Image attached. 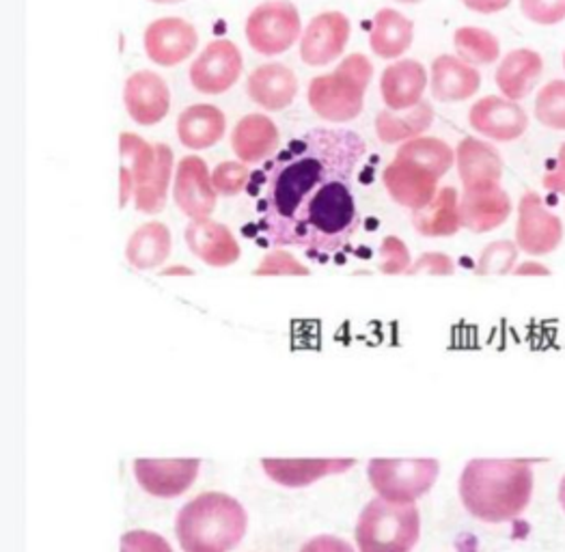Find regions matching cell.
<instances>
[{
  "instance_id": "obj_1",
  "label": "cell",
  "mask_w": 565,
  "mask_h": 552,
  "mask_svg": "<svg viewBox=\"0 0 565 552\" xmlns=\"http://www.w3.org/2000/svg\"><path fill=\"white\" fill-rule=\"evenodd\" d=\"M365 140L345 128H316L291 140L246 190L255 199L257 230L273 246H296L329 262L361 225L354 173Z\"/></svg>"
},
{
  "instance_id": "obj_2",
  "label": "cell",
  "mask_w": 565,
  "mask_h": 552,
  "mask_svg": "<svg viewBox=\"0 0 565 552\" xmlns=\"http://www.w3.org/2000/svg\"><path fill=\"white\" fill-rule=\"evenodd\" d=\"M533 497V460H471L460 477V499L483 522L516 520Z\"/></svg>"
},
{
  "instance_id": "obj_3",
  "label": "cell",
  "mask_w": 565,
  "mask_h": 552,
  "mask_svg": "<svg viewBox=\"0 0 565 552\" xmlns=\"http://www.w3.org/2000/svg\"><path fill=\"white\" fill-rule=\"evenodd\" d=\"M248 513L225 492H203L180 509L175 520L184 552H230L244 540Z\"/></svg>"
},
{
  "instance_id": "obj_4",
  "label": "cell",
  "mask_w": 565,
  "mask_h": 552,
  "mask_svg": "<svg viewBox=\"0 0 565 552\" xmlns=\"http://www.w3.org/2000/svg\"><path fill=\"white\" fill-rule=\"evenodd\" d=\"M119 205L124 208L135 197L137 210L158 214L167 205V192L173 173V151L169 145H149L137 135L119 137Z\"/></svg>"
},
{
  "instance_id": "obj_5",
  "label": "cell",
  "mask_w": 565,
  "mask_h": 552,
  "mask_svg": "<svg viewBox=\"0 0 565 552\" xmlns=\"http://www.w3.org/2000/svg\"><path fill=\"white\" fill-rule=\"evenodd\" d=\"M372 78V61L365 54H350L332 74L311 81L307 102L311 110L324 121H354L363 113L365 92Z\"/></svg>"
},
{
  "instance_id": "obj_6",
  "label": "cell",
  "mask_w": 565,
  "mask_h": 552,
  "mask_svg": "<svg viewBox=\"0 0 565 552\" xmlns=\"http://www.w3.org/2000/svg\"><path fill=\"white\" fill-rule=\"evenodd\" d=\"M356 544L361 552H411L422 535V516L415 503L372 499L359 516Z\"/></svg>"
},
{
  "instance_id": "obj_7",
  "label": "cell",
  "mask_w": 565,
  "mask_h": 552,
  "mask_svg": "<svg viewBox=\"0 0 565 552\" xmlns=\"http://www.w3.org/2000/svg\"><path fill=\"white\" fill-rule=\"evenodd\" d=\"M438 473L440 464L434 458H377L367 466V475L377 497L391 503H415L431 490V486L438 479Z\"/></svg>"
},
{
  "instance_id": "obj_8",
  "label": "cell",
  "mask_w": 565,
  "mask_h": 552,
  "mask_svg": "<svg viewBox=\"0 0 565 552\" xmlns=\"http://www.w3.org/2000/svg\"><path fill=\"white\" fill-rule=\"evenodd\" d=\"M300 35V13L289 0L262 2L246 20L248 46L262 56H277L287 52Z\"/></svg>"
},
{
  "instance_id": "obj_9",
  "label": "cell",
  "mask_w": 565,
  "mask_h": 552,
  "mask_svg": "<svg viewBox=\"0 0 565 552\" xmlns=\"http://www.w3.org/2000/svg\"><path fill=\"white\" fill-rule=\"evenodd\" d=\"M564 223L553 214L542 197L533 190L524 192L519 203L516 244L526 255L540 257L559 248L564 242Z\"/></svg>"
},
{
  "instance_id": "obj_10",
  "label": "cell",
  "mask_w": 565,
  "mask_h": 552,
  "mask_svg": "<svg viewBox=\"0 0 565 552\" xmlns=\"http://www.w3.org/2000/svg\"><path fill=\"white\" fill-rule=\"evenodd\" d=\"M242 54L234 42L216 40L207 44L190 67V85L203 95L227 93L242 76Z\"/></svg>"
},
{
  "instance_id": "obj_11",
  "label": "cell",
  "mask_w": 565,
  "mask_h": 552,
  "mask_svg": "<svg viewBox=\"0 0 565 552\" xmlns=\"http://www.w3.org/2000/svg\"><path fill=\"white\" fill-rule=\"evenodd\" d=\"M469 124L477 135L494 142H514L529 130V115L514 99L488 95L472 104Z\"/></svg>"
},
{
  "instance_id": "obj_12",
  "label": "cell",
  "mask_w": 565,
  "mask_h": 552,
  "mask_svg": "<svg viewBox=\"0 0 565 552\" xmlns=\"http://www.w3.org/2000/svg\"><path fill=\"white\" fill-rule=\"evenodd\" d=\"M438 178L431 169L417 160L395 156V160L384 169L382 182L391 199L413 212L425 208L438 192Z\"/></svg>"
},
{
  "instance_id": "obj_13",
  "label": "cell",
  "mask_w": 565,
  "mask_h": 552,
  "mask_svg": "<svg viewBox=\"0 0 565 552\" xmlns=\"http://www.w3.org/2000/svg\"><path fill=\"white\" fill-rule=\"evenodd\" d=\"M199 46L196 29L182 18H160L145 31V52L160 67H175Z\"/></svg>"
},
{
  "instance_id": "obj_14",
  "label": "cell",
  "mask_w": 565,
  "mask_h": 552,
  "mask_svg": "<svg viewBox=\"0 0 565 552\" xmlns=\"http://www.w3.org/2000/svg\"><path fill=\"white\" fill-rule=\"evenodd\" d=\"M350 20L339 11H327L311 20L300 40V59L311 67H324L339 59L350 42Z\"/></svg>"
},
{
  "instance_id": "obj_15",
  "label": "cell",
  "mask_w": 565,
  "mask_h": 552,
  "mask_svg": "<svg viewBox=\"0 0 565 552\" xmlns=\"http://www.w3.org/2000/svg\"><path fill=\"white\" fill-rule=\"evenodd\" d=\"M175 203L190 221L210 219L216 208V188L207 164L199 156H186L178 164L175 173Z\"/></svg>"
},
{
  "instance_id": "obj_16",
  "label": "cell",
  "mask_w": 565,
  "mask_h": 552,
  "mask_svg": "<svg viewBox=\"0 0 565 552\" xmlns=\"http://www.w3.org/2000/svg\"><path fill=\"white\" fill-rule=\"evenodd\" d=\"M124 104L135 124L149 128L169 115L171 93L158 74L142 70L126 81Z\"/></svg>"
},
{
  "instance_id": "obj_17",
  "label": "cell",
  "mask_w": 565,
  "mask_h": 552,
  "mask_svg": "<svg viewBox=\"0 0 565 552\" xmlns=\"http://www.w3.org/2000/svg\"><path fill=\"white\" fill-rule=\"evenodd\" d=\"M201 460H135V475L142 490L151 497L173 499L180 497L194 484Z\"/></svg>"
},
{
  "instance_id": "obj_18",
  "label": "cell",
  "mask_w": 565,
  "mask_h": 552,
  "mask_svg": "<svg viewBox=\"0 0 565 552\" xmlns=\"http://www.w3.org/2000/svg\"><path fill=\"white\" fill-rule=\"evenodd\" d=\"M512 214V199L501 184L465 190L460 197L462 227L472 233L499 230Z\"/></svg>"
},
{
  "instance_id": "obj_19",
  "label": "cell",
  "mask_w": 565,
  "mask_h": 552,
  "mask_svg": "<svg viewBox=\"0 0 565 552\" xmlns=\"http://www.w3.org/2000/svg\"><path fill=\"white\" fill-rule=\"evenodd\" d=\"M427 72L419 61L406 59L388 65L380 78V93L391 110H408L424 102Z\"/></svg>"
},
{
  "instance_id": "obj_20",
  "label": "cell",
  "mask_w": 565,
  "mask_h": 552,
  "mask_svg": "<svg viewBox=\"0 0 565 552\" xmlns=\"http://www.w3.org/2000/svg\"><path fill=\"white\" fill-rule=\"evenodd\" d=\"M456 164L465 190L501 184L503 158L486 140L462 138L456 149Z\"/></svg>"
},
{
  "instance_id": "obj_21",
  "label": "cell",
  "mask_w": 565,
  "mask_h": 552,
  "mask_svg": "<svg viewBox=\"0 0 565 552\" xmlns=\"http://www.w3.org/2000/svg\"><path fill=\"white\" fill-rule=\"evenodd\" d=\"M429 89L438 102H467L481 89L479 72L460 56L443 54L431 63Z\"/></svg>"
},
{
  "instance_id": "obj_22",
  "label": "cell",
  "mask_w": 565,
  "mask_h": 552,
  "mask_svg": "<svg viewBox=\"0 0 565 552\" xmlns=\"http://www.w3.org/2000/svg\"><path fill=\"white\" fill-rule=\"evenodd\" d=\"M246 92H248V97L264 110L279 113L287 106H291V102L296 99L298 78L287 65L268 63V65L257 67L248 76Z\"/></svg>"
},
{
  "instance_id": "obj_23",
  "label": "cell",
  "mask_w": 565,
  "mask_h": 552,
  "mask_svg": "<svg viewBox=\"0 0 565 552\" xmlns=\"http://www.w3.org/2000/svg\"><path fill=\"white\" fill-rule=\"evenodd\" d=\"M279 128L266 115H246L237 121L232 135V147L239 162L259 164L279 149Z\"/></svg>"
},
{
  "instance_id": "obj_24",
  "label": "cell",
  "mask_w": 565,
  "mask_h": 552,
  "mask_svg": "<svg viewBox=\"0 0 565 552\" xmlns=\"http://www.w3.org/2000/svg\"><path fill=\"white\" fill-rule=\"evenodd\" d=\"M544 74V59L529 47H519L508 52V56L501 61L494 81L503 97L520 102L529 93L533 92Z\"/></svg>"
},
{
  "instance_id": "obj_25",
  "label": "cell",
  "mask_w": 565,
  "mask_h": 552,
  "mask_svg": "<svg viewBox=\"0 0 565 552\" xmlns=\"http://www.w3.org/2000/svg\"><path fill=\"white\" fill-rule=\"evenodd\" d=\"M190 251L214 268L232 266L239 257V246L232 231L210 219L192 221L186 227Z\"/></svg>"
},
{
  "instance_id": "obj_26",
  "label": "cell",
  "mask_w": 565,
  "mask_h": 552,
  "mask_svg": "<svg viewBox=\"0 0 565 552\" xmlns=\"http://www.w3.org/2000/svg\"><path fill=\"white\" fill-rule=\"evenodd\" d=\"M266 475L287 488H302L329 475H341L356 466L354 458H318V460H281L266 458L262 460Z\"/></svg>"
},
{
  "instance_id": "obj_27",
  "label": "cell",
  "mask_w": 565,
  "mask_h": 552,
  "mask_svg": "<svg viewBox=\"0 0 565 552\" xmlns=\"http://www.w3.org/2000/svg\"><path fill=\"white\" fill-rule=\"evenodd\" d=\"M227 132V119L223 110L212 104H194L186 108L178 119V138L180 142L192 149H210L218 145Z\"/></svg>"
},
{
  "instance_id": "obj_28",
  "label": "cell",
  "mask_w": 565,
  "mask_h": 552,
  "mask_svg": "<svg viewBox=\"0 0 565 552\" xmlns=\"http://www.w3.org/2000/svg\"><path fill=\"white\" fill-rule=\"evenodd\" d=\"M413 225L425 237H449L462 230L460 194L456 188L445 185L436 197L417 212H413Z\"/></svg>"
},
{
  "instance_id": "obj_29",
  "label": "cell",
  "mask_w": 565,
  "mask_h": 552,
  "mask_svg": "<svg viewBox=\"0 0 565 552\" xmlns=\"http://www.w3.org/2000/svg\"><path fill=\"white\" fill-rule=\"evenodd\" d=\"M415 40V24L395 9H380L370 29V46L380 59H399Z\"/></svg>"
},
{
  "instance_id": "obj_30",
  "label": "cell",
  "mask_w": 565,
  "mask_h": 552,
  "mask_svg": "<svg viewBox=\"0 0 565 552\" xmlns=\"http://www.w3.org/2000/svg\"><path fill=\"white\" fill-rule=\"evenodd\" d=\"M434 124V106L422 102L408 110H382L376 117V135L386 145L408 142L413 138L424 137Z\"/></svg>"
},
{
  "instance_id": "obj_31",
  "label": "cell",
  "mask_w": 565,
  "mask_h": 552,
  "mask_svg": "<svg viewBox=\"0 0 565 552\" xmlns=\"http://www.w3.org/2000/svg\"><path fill=\"white\" fill-rule=\"evenodd\" d=\"M171 253V233L162 223H147L128 242V259L135 268L149 270L160 266Z\"/></svg>"
},
{
  "instance_id": "obj_32",
  "label": "cell",
  "mask_w": 565,
  "mask_h": 552,
  "mask_svg": "<svg viewBox=\"0 0 565 552\" xmlns=\"http://www.w3.org/2000/svg\"><path fill=\"white\" fill-rule=\"evenodd\" d=\"M454 47H456V54L472 67L492 65L501 56L499 40L490 31L479 26L458 29L454 35Z\"/></svg>"
},
{
  "instance_id": "obj_33",
  "label": "cell",
  "mask_w": 565,
  "mask_h": 552,
  "mask_svg": "<svg viewBox=\"0 0 565 552\" xmlns=\"http://www.w3.org/2000/svg\"><path fill=\"white\" fill-rule=\"evenodd\" d=\"M395 156H404L411 160L422 162L427 169H431L438 178H445L454 162H456V151L440 138L419 137L402 142V147L397 149Z\"/></svg>"
},
{
  "instance_id": "obj_34",
  "label": "cell",
  "mask_w": 565,
  "mask_h": 552,
  "mask_svg": "<svg viewBox=\"0 0 565 552\" xmlns=\"http://www.w3.org/2000/svg\"><path fill=\"white\" fill-rule=\"evenodd\" d=\"M535 119L548 128L565 132V81H551L535 97Z\"/></svg>"
},
{
  "instance_id": "obj_35",
  "label": "cell",
  "mask_w": 565,
  "mask_h": 552,
  "mask_svg": "<svg viewBox=\"0 0 565 552\" xmlns=\"http://www.w3.org/2000/svg\"><path fill=\"white\" fill-rule=\"evenodd\" d=\"M519 259V244L510 240H499L486 246L479 257V275H508L514 270Z\"/></svg>"
},
{
  "instance_id": "obj_36",
  "label": "cell",
  "mask_w": 565,
  "mask_h": 552,
  "mask_svg": "<svg viewBox=\"0 0 565 552\" xmlns=\"http://www.w3.org/2000/svg\"><path fill=\"white\" fill-rule=\"evenodd\" d=\"M250 182V171L244 162H223L212 173V184L218 194L236 197Z\"/></svg>"
},
{
  "instance_id": "obj_37",
  "label": "cell",
  "mask_w": 565,
  "mask_h": 552,
  "mask_svg": "<svg viewBox=\"0 0 565 552\" xmlns=\"http://www.w3.org/2000/svg\"><path fill=\"white\" fill-rule=\"evenodd\" d=\"M522 15L540 26H555L565 20V0H520Z\"/></svg>"
},
{
  "instance_id": "obj_38",
  "label": "cell",
  "mask_w": 565,
  "mask_h": 552,
  "mask_svg": "<svg viewBox=\"0 0 565 552\" xmlns=\"http://www.w3.org/2000/svg\"><path fill=\"white\" fill-rule=\"evenodd\" d=\"M411 266V253L406 248V244L397 237H386L382 242V273H388V275H397V273H406Z\"/></svg>"
},
{
  "instance_id": "obj_39",
  "label": "cell",
  "mask_w": 565,
  "mask_h": 552,
  "mask_svg": "<svg viewBox=\"0 0 565 552\" xmlns=\"http://www.w3.org/2000/svg\"><path fill=\"white\" fill-rule=\"evenodd\" d=\"M121 552H173V549L162 535L141 529L121 538Z\"/></svg>"
},
{
  "instance_id": "obj_40",
  "label": "cell",
  "mask_w": 565,
  "mask_h": 552,
  "mask_svg": "<svg viewBox=\"0 0 565 552\" xmlns=\"http://www.w3.org/2000/svg\"><path fill=\"white\" fill-rule=\"evenodd\" d=\"M257 275H307V268L298 264L289 253L275 251L262 262Z\"/></svg>"
},
{
  "instance_id": "obj_41",
  "label": "cell",
  "mask_w": 565,
  "mask_h": 552,
  "mask_svg": "<svg viewBox=\"0 0 565 552\" xmlns=\"http://www.w3.org/2000/svg\"><path fill=\"white\" fill-rule=\"evenodd\" d=\"M542 184L546 190L551 192H557V194H565V142L559 147L555 160L551 162Z\"/></svg>"
},
{
  "instance_id": "obj_42",
  "label": "cell",
  "mask_w": 565,
  "mask_h": 552,
  "mask_svg": "<svg viewBox=\"0 0 565 552\" xmlns=\"http://www.w3.org/2000/svg\"><path fill=\"white\" fill-rule=\"evenodd\" d=\"M408 273H429V275H451L454 273V262L447 255L440 253H427L424 255L415 268H411Z\"/></svg>"
},
{
  "instance_id": "obj_43",
  "label": "cell",
  "mask_w": 565,
  "mask_h": 552,
  "mask_svg": "<svg viewBox=\"0 0 565 552\" xmlns=\"http://www.w3.org/2000/svg\"><path fill=\"white\" fill-rule=\"evenodd\" d=\"M300 552H356L352 549V544H348L345 540L337 538V535H316L311 538Z\"/></svg>"
},
{
  "instance_id": "obj_44",
  "label": "cell",
  "mask_w": 565,
  "mask_h": 552,
  "mask_svg": "<svg viewBox=\"0 0 565 552\" xmlns=\"http://www.w3.org/2000/svg\"><path fill=\"white\" fill-rule=\"evenodd\" d=\"M462 4H465L469 11H475V13L492 15V13L505 11V9L512 4V0H462Z\"/></svg>"
},
{
  "instance_id": "obj_45",
  "label": "cell",
  "mask_w": 565,
  "mask_h": 552,
  "mask_svg": "<svg viewBox=\"0 0 565 552\" xmlns=\"http://www.w3.org/2000/svg\"><path fill=\"white\" fill-rule=\"evenodd\" d=\"M516 275H526V273H535V275H548V270L544 266H537V264H524L520 266L519 270H514Z\"/></svg>"
},
{
  "instance_id": "obj_46",
  "label": "cell",
  "mask_w": 565,
  "mask_h": 552,
  "mask_svg": "<svg viewBox=\"0 0 565 552\" xmlns=\"http://www.w3.org/2000/svg\"><path fill=\"white\" fill-rule=\"evenodd\" d=\"M559 503H562L565 511V475L564 479H562V484H559Z\"/></svg>"
},
{
  "instance_id": "obj_47",
  "label": "cell",
  "mask_w": 565,
  "mask_h": 552,
  "mask_svg": "<svg viewBox=\"0 0 565 552\" xmlns=\"http://www.w3.org/2000/svg\"><path fill=\"white\" fill-rule=\"evenodd\" d=\"M149 2H156V4H178V2H184V0H149Z\"/></svg>"
},
{
  "instance_id": "obj_48",
  "label": "cell",
  "mask_w": 565,
  "mask_h": 552,
  "mask_svg": "<svg viewBox=\"0 0 565 552\" xmlns=\"http://www.w3.org/2000/svg\"><path fill=\"white\" fill-rule=\"evenodd\" d=\"M397 2H402V4H417V2H424V0H397Z\"/></svg>"
},
{
  "instance_id": "obj_49",
  "label": "cell",
  "mask_w": 565,
  "mask_h": 552,
  "mask_svg": "<svg viewBox=\"0 0 565 552\" xmlns=\"http://www.w3.org/2000/svg\"><path fill=\"white\" fill-rule=\"evenodd\" d=\"M564 70H565V52H564Z\"/></svg>"
}]
</instances>
